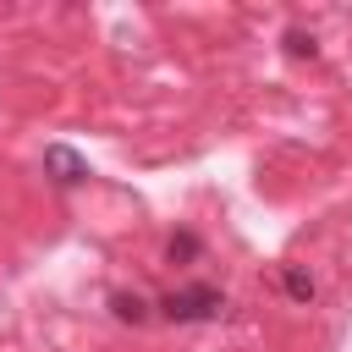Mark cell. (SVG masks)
Here are the masks:
<instances>
[{
	"mask_svg": "<svg viewBox=\"0 0 352 352\" xmlns=\"http://www.w3.org/2000/svg\"><path fill=\"white\" fill-rule=\"evenodd\" d=\"M160 314L170 319V324H204V319H220L226 314V292H214V286H176V292H165L160 297Z\"/></svg>",
	"mask_w": 352,
	"mask_h": 352,
	"instance_id": "cell-1",
	"label": "cell"
},
{
	"mask_svg": "<svg viewBox=\"0 0 352 352\" xmlns=\"http://www.w3.org/2000/svg\"><path fill=\"white\" fill-rule=\"evenodd\" d=\"M286 292H292V297H297V302H314V275H308V270H297V264H292V270H286Z\"/></svg>",
	"mask_w": 352,
	"mask_h": 352,
	"instance_id": "cell-4",
	"label": "cell"
},
{
	"mask_svg": "<svg viewBox=\"0 0 352 352\" xmlns=\"http://www.w3.org/2000/svg\"><path fill=\"white\" fill-rule=\"evenodd\" d=\"M192 253H198V236H192V231L170 236V264H176V258H192Z\"/></svg>",
	"mask_w": 352,
	"mask_h": 352,
	"instance_id": "cell-5",
	"label": "cell"
},
{
	"mask_svg": "<svg viewBox=\"0 0 352 352\" xmlns=\"http://www.w3.org/2000/svg\"><path fill=\"white\" fill-rule=\"evenodd\" d=\"M286 50H292V55H314V33L292 28V33H286Z\"/></svg>",
	"mask_w": 352,
	"mask_h": 352,
	"instance_id": "cell-6",
	"label": "cell"
},
{
	"mask_svg": "<svg viewBox=\"0 0 352 352\" xmlns=\"http://www.w3.org/2000/svg\"><path fill=\"white\" fill-rule=\"evenodd\" d=\"M110 308H116V319H126V324H143V319H148V302H143V297H126V292H116Z\"/></svg>",
	"mask_w": 352,
	"mask_h": 352,
	"instance_id": "cell-3",
	"label": "cell"
},
{
	"mask_svg": "<svg viewBox=\"0 0 352 352\" xmlns=\"http://www.w3.org/2000/svg\"><path fill=\"white\" fill-rule=\"evenodd\" d=\"M44 176H50L55 187H77V182H88V160H82L72 143H50V148H44Z\"/></svg>",
	"mask_w": 352,
	"mask_h": 352,
	"instance_id": "cell-2",
	"label": "cell"
}]
</instances>
